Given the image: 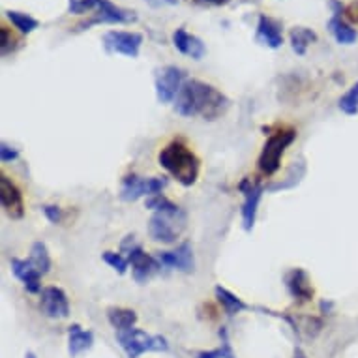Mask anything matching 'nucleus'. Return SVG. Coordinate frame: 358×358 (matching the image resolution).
I'll return each mask as SVG.
<instances>
[{"instance_id":"32","label":"nucleus","mask_w":358,"mask_h":358,"mask_svg":"<svg viewBox=\"0 0 358 358\" xmlns=\"http://www.w3.org/2000/svg\"><path fill=\"white\" fill-rule=\"evenodd\" d=\"M44 214H45V218L51 221V223H62L64 220V212H62V208L57 207V205H44Z\"/></svg>"},{"instance_id":"6","label":"nucleus","mask_w":358,"mask_h":358,"mask_svg":"<svg viewBox=\"0 0 358 358\" xmlns=\"http://www.w3.org/2000/svg\"><path fill=\"white\" fill-rule=\"evenodd\" d=\"M122 252L128 253V261L132 263V272L133 280L137 283H146L151 280L156 272L162 271V264L156 259V255H148V253L143 252V248L135 242V237H126L122 240Z\"/></svg>"},{"instance_id":"31","label":"nucleus","mask_w":358,"mask_h":358,"mask_svg":"<svg viewBox=\"0 0 358 358\" xmlns=\"http://www.w3.org/2000/svg\"><path fill=\"white\" fill-rule=\"evenodd\" d=\"M0 47H2V55L6 57V55H10L12 51H15V38H13L12 34H10V31H8L6 26H2L0 28Z\"/></svg>"},{"instance_id":"25","label":"nucleus","mask_w":358,"mask_h":358,"mask_svg":"<svg viewBox=\"0 0 358 358\" xmlns=\"http://www.w3.org/2000/svg\"><path fill=\"white\" fill-rule=\"evenodd\" d=\"M6 17L12 21V25L21 32V34H31L40 26L38 19H34L32 15L23 12H15V10H8Z\"/></svg>"},{"instance_id":"29","label":"nucleus","mask_w":358,"mask_h":358,"mask_svg":"<svg viewBox=\"0 0 358 358\" xmlns=\"http://www.w3.org/2000/svg\"><path fill=\"white\" fill-rule=\"evenodd\" d=\"M103 261H105L111 268H114V271L119 272V274H126L128 271V257H122L120 253L117 252H105L103 253Z\"/></svg>"},{"instance_id":"1","label":"nucleus","mask_w":358,"mask_h":358,"mask_svg":"<svg viewBox=\"0 0 358 358\" xmlns=\"http://www.w3.org/2000/svg\"><path fill=\"white\" fill-rule=\"evenodd\" d=\"M229 107V100L212 85L189 79L184 83L175 100V111L180 117H203L205 120L220 119Z\"/></svg>"},{"instance_id":"33","label":"nucleus","mask_w":358,"mask_h":358,"mask_svg":"<svg viewBox=\"0 0 358 358\" xmlns=\"http://www.w3.org/2000/svg\"><path fill=\"white\" fill-rule=\"evenodd\" d=\"M17 157H19V151H17V148H13V146H10L8 143H2V145H0V162H2V164L15 162Z\"/></svg>"},{"instance_id":"38","label":"nucleus","mask_w":358,"mask_h":358,"mask_svg":"<svg viewBox=\"0 0 358 358\" xmlns=\"http://www.w3.org/2000/svg\"><path fill=\"white\" fill-rule=\"evenodd\" d=\"M25 358H36V355H34V352L28 351V352H26V357H25Z\"/></svg>"},{"instance_id":"30","label":"nucleus","mask_w":358,"mask_h":358,"mask_svg":"<svg viewBox=\"0 0 358 358\" xmlns=\"http://www.w3.org/2000/svg\"><path fill=\"white\" fill-rule=\"evenodd\" d=\"M98 4H100V0H68V10L69 13L83 15V13L98 8Z\"/></svg>"},{"instance_id":"24","label":"nucleus","mask_w":358,"mask_h":358,"mask_svg":"<svg viewBox=\"0 0 358 358\" xmlns=\"http://www.w3.org/2000/svg\"><path fill=\"white\" fill-rule=\"evenodd\" d=\"M31 263L36 266V271L44 276L51 271V257L47 252V246L44 242H34L31 248Z\"/></svg>"},{"instance_id":"20","label":"nucleus","mask_w":358,"mask_h":358,"mask_svg":"<svg viewBox=\"0 0 358 358\" xmlns=\"http://www.w3.org/2000/svg\"><path fill=\"white\" fill-rule=\"evenodd\" d=\"M107 319L117 332H126L132 330L133 325L137 323V314L128 308H107Z\"/></svg>"},{"instance_id":"16","label":"nucleus","mask_w":358,"mask_h":358,"mask_svg":"<svg viewBox=\"0 0 358 358\" xmlns=\"http://www.w3.org/2000/svg\"><path fill=\"white\" fill-rule=\"evenodd\" d=\"M285 285H287L291 296H293L298 304L309 302L312 300V296H314V289H312V283H309L308 272L302 271V268H293V271L285 276Z\"/></svg>"},{"instance_id":"3","label":"nucleus","mask_w":358,"mask_h":358,"mask_svg":"<svg viewBox=\"0 0 358 358\" xmlns=\"http://www.w3.org/2000/svg\"><path fill=\"white\" fill-rule=\"evenodd\" d=\"M296 139V132L293 128H285L280 132L272 133L271 137L266 139L261 156H259L257 167L264 176L276 175L280 165H282V156L285 151L289 148Z\"/></svg>"},{"instance_id":"9","label":"nucleus","mask_w":358,"mask_h":358,"mask_svg":"<svg viewBox=\"0 0 358 358\" xmlns=\"http://www.w3.org/2000/svg\"><path fill=\"white\" fill-rule=\"evenodd\" d=\"M137 21V13L133 10H126L113 4L111 0H100V4L96 8V15L87 23L79 25V31L90 28L92 25H100V23H111V25H126Z\"/></svg>"},{"instance_id":"35","label":"nucleus","mask_w":358,"mask_h":358,"mask_svg":"<svg viewBox=\"0 0 358 358\" xmlns=\"http://www.w3.org/2000/svg\"><path fill=\"white\" fill-rule=\"evenodd\" d=\"M197 4H205V6H223L229 0H194Z\"/></svg>"},{"instance_id":"19","label":"nucleus","mask_w":358,"mask_h":358,"mask_svg":"<svg viewBox=\"0 0 358 358\" xmlns=\"http://www.w3.org/2000/svg\"><path fill=\"white\" fill-rule=\"evenodd\" d=\"M68 334V352L71 358H77L83 352L90 351L94 346V334L90 330H83L79 325H71Z\"/></svg>"},{"instance_id":"18","label":"nucleus","mask_w":358,"mask_h":358,"mask_svg":"<svg viewBox=\"0 0 358 358\" xmlns=\"http://www.w3.org/2000/svg\"><path fill=\"white\" fill-rule=\"evenodd\" d=\"M257 42L271 49H278L283 45L282 25L268 15H259L257 23Z\"/></svg>"},{"instance_id":"8","label":"nucleus","mask_w":358,"mask_h":358,"mask_svg":"<svg viewBox=\"0 0 358 358\" xmlns=\"http://www.w3.org/2000/svg\"><path fill=\"white\" fill-rule=\"evenodd\" d=\"M186 83V71L176 66H165L156 74V96L160 103H171L176 100L180 88Z\"/></svg>"},{"instance_id":"21","label":"nucleus","mask_w":358,"mask_h":358,"mask_svg":"<svg viewBox=\"0 0 358 358\" xmlns=\"http://www.w3.org/2000/svg\"><path fill=\"white\" fill-rule=\"evenodd\" d=\"M214 293H216V298H218V302L221 304V308L225 309V314L229 315V317H235V315H239L242 314V312H246V309H250V306H248L242 298H239L237 295H232L231 291L225 289V287H221V285H218V287L214 289Z\"/></svg>"},{"instance_id":"36","label":"nucleus","mask_w":358,"mask_h":358,"mask_svg":"<svg viewBox=\"0 0 358 358\" xmlns=\"http://www.w3.org/2000/svg\"><path fill=\"white\" fill-rule=\"evenodd\" d=\"M330 308H332V304H330V302L327 300L321 302V312H323V314H325V312H330Z\"/></svg>"},{"instance_id":"7","label":"nucleus","mask_w":358,"mask_h":358,"mask_svg":"<svg viewBox=\"0 0 358 358\" xmlns=\"http://www.w3.org/2000/svg\"><path fill=\"white\" fill-rule=\"evenodd\" d=\"M167 186L165 176H152V178H141L137 175H126L122 180L120 188V199L122 201L133 203L141 197H152V195L162 194V189Z\"/></svg>"},{"instance_id":"11","label":"nucleus","mask_w":358,"mask_h":358,"mask_svg":"<svg viewBox=\"0 0 358 358\" xmlns=\"http://www.w3.org/2000/svg\"><path fill=\"white\" fill-rule=\"evenodd\" d=\"M103 45L107 51L124 55V57L137 58L141 45H143V34L126 31H111L103 36Z\"/></svg>"},{"instance_id":"4","label":"nucleus","mask_w":358,"mask_h":358,"mask_svg":"<svg viewBox=\"0 0 358 358\" xmlns=\"http://www.w3.org/2000/svg\"><path fill=\"white\" fill-rule=\"evenodd\" d=\"M117 341L124 349L128 358H139L143 352H165L169 349V343L164 336H160V334L152 336L139 328L117 332Z\"/></svg>"},{"instance_id":"22","label":"nucleus","mask_w":358,"mask_h":358,"mask_svg":"<svg viewBox=\"0 0 358 358\" xmlns=\"http://www.w3.org/2000/svg\"><path fill=\"white\" fill-rule=\"evenodd\" d=\"M289 40L293 51L302 57V55H306L309 44L317 42V34L312 28H306V26H295V28H291Z\"/></svg>"},{"instance_id":"27","label":"nucleus","mask_w":358,"mask_h":358,"mask_svg":"<svg viewBox=\"0 0 358 358\" xmlns=\"http://www.w3.org/2000/svg\"><path fill=\"white\" fill-rule=\"evenodd\" d=\"M339 109L346 114H358V83H355L349 92L339 98Z\"/></svg>"},{"instance_id":"15","label":"nucleus","mask_w":358,"mask_h":358,"mask_svg":"<svg viewBox=\"0 0 358 358\" xmlns=\"http://www.w3.org/2000/svg\"><path fill=\"white\" fill-rule=\"evenodd\" d=\"M10 264H12V272L15 274V278L23 282L25 289L28 291L31 295H38V293H42V274L36 271V266L31 263V259L25 261V259L13 257L12 261H10Z\"/></svg>"},{"instance_id":"37","label":"nucleus","mask_w":358,"mask_h":358,"mask_svg":"<svg viewBox=\"0 0 358 358\" xmlns=\"http://www.w3.org/2000/svg\"><path fill=\"white\" fill-rule=\"evenodd\" d=\"M295 358H308V357L304 355V351H302V349H296V351H295Z\"/></svg>"},{"instance_id":"10","label":"nucleus","mask_w":358,"mask_h":358,"mask_svg":"<svg viewBox=\"0 0 358 358\" xmlns=\"http://www.w3.org/2000/svg\"><path fill=\"white\" fill-rule=\"evenodd\" d=\"M239 189L244 195V203H242V227L244 231H252L255 225V218H257L259 203L264 194L263 184L252 178H244L239 184Z\"/></svg>"},{"instance_id":"17","label":"nucleus","mask_w":358,"mask_h":358,"mask_svg":"<svg viewBox=\"0 0 358 358\" xmlns=\"http://www.w3.org/2000/svg\"><path fill=\"white\" fill-rule=\"evenodd\" d=\"M173 44L182 55L191 57L194 60H201L205 57V53H207V47H205L201 40L194 36V34H189L186 28H176L173 32Z\"/></svg>"},{"instance_id":"26","label":"nucleus","mask_w":358,"mask_h":358,"mask_svg":"<svg viewBox=\"0 0 358 358\" xmlns=\"http://www.w3.org/2000/svg\"><path fill=\"white\" fill-rule=\"evenodd\" d=\"M220 338L221 346L218 349H212V351H201L195 355V358H235V352L231 349V343H229V334H227V328H220Z\"/></svg>"},{"instance_id":"5","label":"nucleus","mask_w":358,"mask_h":358,"mask_svg":"<svg viewBox=\"0 0 358 358\" xmlns=\"http://www.w3.org/2000/svg\"><path fill=\"white\" fill-rule=\"evenodd\" d=\"M184 229H186V212L182 208L169 210V212H154L148 221L151 239L162 244H173Z\"/></svg>"},{"instance_id":"13","label":"nucleus","mask_w":358,"mask_h":358,"mask_svg":"<svg viewBox=\"0 0 358 358\" xmlns=\"http://www.w3.org/2000/svg\"><path fill=\"white\" fill-rule=\"evenodd\" d=\"M156 259L162 264V268H175L184 274H191L195 271L194 250L189 242L180 244L175 252H157Z\"/></svg>"},{"instance_id":"2","label":"nucleus","mask_w":358,"mask_h":358,"mask_svg":"<svg viewBox=\"0 0 358 358\" xmlns=\"http://www.w3.org/2000/svg\"><path fill=\"white\" fill-rule=\"evenodd\" d=\"M157 160H160V165L165 171H169L171 175L186 188L197 182L199 169H201L199 157L180 141H173L165 148H162Z\"/></svg>"},{"instance_id":"23","label":"nucleus","mask_w":358,"mask_h":358,"mask_svg":"<svg viewBox=\"0 0 358 358\" xmlns=\"http://www.w3.org/2000/svg\"><path fill=\"white\" fill-rule=\"evenodd\" d=\"M328 31H330V34L336 38V42L341 45H351L357 42V31H355L351 25H347L341 17H336V15H334L332 19L328 21Z\"/></svg>"},{"instance_id":"34","label":"nucleus","mask_w":358,"mask_h":358,"mask_svg":"<svg viewBox=\"0 0 358 358\" xmlns=\"http://www.w3.org/2000/svg\"><path fill=\"white\" fill-rule=\"evenodd\" d=\"M330 8H332V12H334V15H336V17H341V13H343V10H346V8H343V4H341V2H338V0H330Z\"/></svg>"},{"instance_id":"14","label":"nucleus","mask_w":358,"mask_h":358,"mask_svg":"<svg viewBox=\"0 0 358 358\" xmlns=\"http://www.w3.org/2000/svg\"><path fill=\"white\" fill-rule=\"evenodd\" d=\"M0 205L12 220H21L25 216V203L19 188L4 175L0 176Z\"/></svg>"},{"instance_id":"12","label":"nucleus","mask_w":358,"mask_h":358,"mask_svg":"<svg viewBox=\"0 0 358 358\" xmlns=\"http://www.w3.org/2000/svg\"><path fill=\"white\" fill-rule=\"evenodd\" d=\"M40 309L49 319H66L69 315L68 296L60 287L49 285L40 293Z\"/></svg>"},{"instance_id":"28","label":"nucleus","mask_w":358,"mask_h":358,"mask_svg":"<svg viewBox=\"0 0 358 358\" xmlns=\"http://www.w3.org/2000/svg\"><path fill=\"white\" fill-rule=\"evenodd\" d=\"M146 208H151L154 212H169V210H176V208L180 207H176L175 203H171L167 197H164L162 194H157L146 199Z\"/></svg>"}]
</instances>
